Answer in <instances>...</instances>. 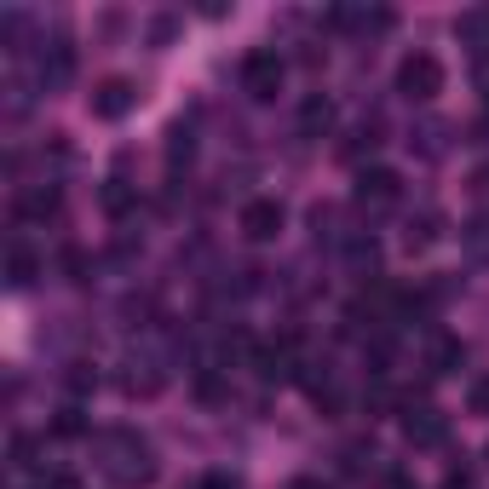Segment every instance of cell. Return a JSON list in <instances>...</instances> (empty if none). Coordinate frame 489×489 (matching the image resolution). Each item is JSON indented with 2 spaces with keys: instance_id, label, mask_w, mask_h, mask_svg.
<instances>
[{
  "instance_id": "1",
  "label": "cell",
  "mask_w": 489,
  "mask_h": 489,
  "mask_svg": "<svg viewBox=\"0 0 489 489\" xmlns=\"http://www.w3.org/2000/svg\"><path fill=\"white\" fill-rule=\"evenodd\" d=\"M397 87L409 92V98H432L437 87H444V64H437L432 52H414V58H403V69H397Z\"/></svg>"
},
{
  "instance_id": "2",
  "label": "cell",
  "mask_w": 489,
  "mask_h": 489,
  "mask_svg": "<svg viewBox=\"0 0 489 489\" xmlns=\"http://www.w3.org/2000/svg\"><path fill=\"white\" fill-rule=\"evenodd\" d=\"M242 87H248L253 98H271L277 87H283V58L277 52H248L242 58Z\"/></svg>"
},
{
  "instance_id": "3",
  "label": "cell",
  "mask_w": 489,
  "mask_h": 489,
  "mask_svg": "<svg viewBox=\"0 0 489 489\" xmlns=\"http://www.w3.org/2000/svg\"><path fill=\"white\" fill-rule=\"evenodd\" d=\"M242 230H248L253 242L277 236V230H283V202H248L242 207Z\"/></svg>"
},
{
  "instance_id": "4",
  "label": "cell",
  "mask_w": 489,
  "mask_h": 489,
  "mask_svg": "<svg viewBox=\"0 0 489 489\" xmlns=\"http://www.w3.org/2000/svg\"><path fill=\"white\" fill-rule=\"evenodd\" d=\"M127 104H132V87H127V81H104V87L92 92V116H104V121L127 116Z\"/></svg>"
},
{
  "instance_id": "5",
  "label": "cell",
  "mask_w": 489,
  "mask_h": 489,
  "mask_svg": "<svg viewBox=\"0 0 489 489\" xmlns=\"http://www.w3.org/2000/svg\"><path fill=\"white\" fill-rule=\"evenodd\" d=\"M363 202H374V207H386V202H397V173H386V167H374V173H363V185H357Z\"/></svg>"
},
{
  "instance_id": "6",
  "label": "cell",
  "mask_w": 489,
  "mask_h": 489,
  "mask_svg": "<svg viewBox=\"0 0 489 489\" xmlns=\"http://www.w3.org/2000/svg\"><path fill=\"white\" fill-rule=\"evenodd\" d=\"M409 444H421V449H432V444H444V414H432V409H421V414H409Z\"/></svg>"
},
{
  "instance_id": "7",
  "label": "cell",
  "mask_w": 489,
  "mask_h": 489,
  "mask_svg": "<svg viewBox=\"0 0 489 489\" xmlns=\"http://www.w3.org/2000/svg\"><path fill=\"white\" fill-rule=\"evenodd\" d=\"M461 357H467V351H461V340H432V374H455Z\"/></svg>"
},
{
  "instance_id": "8",
  "label": "cell",
  "mask_w": 489,
  "mask_h": 489,
  "mask_svg": "<svg viewBox=\"0 0 489 489\" xmlns=\"http://www.w3.org/2000/svg\"><path fill=\"white\" fill-rule=\"evenodd\" d=\"M328 121H334V109H328V104H323V98H311V104H305V109H300V127H305V132H317V127H328Z\"/></svg>"
},
{
  "instance_id": "9",
  "label": "cell",
  "mask_w": 489,
  "mask_h": 489,
  "mask_svg": "<svg viewBox=\"0 0 489 489\" xmlns=\"http://www.w3.org/2000/svg\"><path fill=\"white\" fill-rule=\"evenodd\" d=\"M52 432H58V437H81V432H87V421H81V409H64V414L52 421Z\"/></svg>"
},
{
  "instance_id": "10",
  "label": "cell",
  "mask_w": 489,
  "mask_h": 489,
  "mask_svg": "<svg viewBox=\"0 0 489 489\" xmlns=\"http://www.w3.org/2000/svg\"><path fill=\"white\" fill-rule=\"evenodd\" d=\"M104 207H109V213H127L132 196H127V190H104Z\"/></svg>"
}]
</instances>
